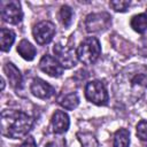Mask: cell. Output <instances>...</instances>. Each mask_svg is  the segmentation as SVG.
<instances>
[{"label":"cell","mask_w":147,"mask_h":147,"mask_svg":"<svg viewBox=\"0 0 147 147\" xmlns=\"http://www.w3.org/2000/svg\"><path fill=\"white\" fill-rule=\"evenodd\" d=\"M117 95L134 102L147 88V68L140 64H133L124 69L118 76Z\"/></svg>","instance_id":"obj_1"},{"label":"cell","mask_w":147,"mask_h":147,"mask_svg":"<svg viewBox=\"0 0 147 147\" xmlns=\"http://www.w3.org/2000/svg\"><path fill=\"white\" fill-rule=\"evenodd\" d=\"M33 125V118L22 110L5 109L1 113V133L11 139L28 134Z\"/></svg>","instance_id":"obj_2"},{"label":"cell","mask_w":147,"mask_h":147,"mask_svg":"<svg viewBox=\"0 0 147 147\" xmlns=\"http://www.w3.org/2000/svg\"><path fill=\"white\" fill-rule=\"evenodd\" d=\"M101 53V46L95 37H88L84 39L77 48V59L84 64L94 63Z\"/></svg>","instance_id":"obj_3"},{"label":"cell","mask_w":147,"mask_h":147,"mask_svg":"<svg viewBox=\"0 0 147 147\" xmlns=\"http://www.w3.org/2000/svg\"><path fill=\"white\" fill-rule=\"evenodd\" d=\"M85 96L94 105L103 106L108 101V92L105 84L100 80L88 82L85 86Z\"/></svg>","instance_id":"obj_4"},{"label":"cell","mask_w":147,"mask_h":147,"mask_svg":"<svg viewBox=\"0 0 147 147\" xmlns=\"http://www.w3.org/2000/svg\"><path fill=\"white\" fill-rule=\"evenodd\" d=\"M32 34L37 44L46 45L52 41L55 34V25L49 21H41L33 26Z\"/></svg>","instance_id":"obj_5"},{"label":"cell","mask_w":147,"mask_h":147,"mask_svg":"<svg viewBox=\"0 0 147 147\" xmlns=\"http://www.w3.org/2000/svg\"><path fill=\"white\" fill-rule=\"evenodd\" d=\"M111 21L110 16L107 13H96L90 14L85 20V28L87 32H100L109 28Z\"/></svg>","instance_id":"obj_6"},{"label":"cell","mask_w":147,"mask_h":147,"mask_svg":"<svg viewBox=\"0 0 147 147\" xmlns=\"http://www.w3.org/2000/svg\"><path fill=\"white\" fill-rule=\"evenodd\" d=\"M53 52L55 54V59L63 68H71L76 65L77 62V52H75L71 47L63 46L61 44H56L53 47Z\"/></svg>","instance_id":"obj_7"},{"label":"cell","mask_w":147,"mask_h":147,"mask_svg":"<svg viewBox=\"0 0 147 147\" xmlns=\"http://www.w3.org/2000/svg\"><path fill=\"white\" fill-rule=\"evenodd\" d=\"M1 17L5 22L9 24H18L23 18V11L18 1H9L2 6Z\"/></svg>","instance_id":"obj_8"},{"label":"cell","mask_w":147,"mask_h":147,"mask_svg":"<svg viewBox=\"0 0 147 147\" xmlns=\"http://www.w3.org/2000/svg\"><path fill=\"white\" fill-rule=\"evenodd\" d=\"M39 68L41 71H44L51 77H60L63 72V67L59 63V61L48 54L44 55L40 59Z\"/></svg>","instance_id":"obj_9"},{"label":"cell","mask_w":147,"mask_h":147,"mask_svg":"<svg viewBox=\"0 0 147 147\" xmlns=\"http://www.w3.org/2000/svg\"><path fill=\"white\" fill-rule=\"evenodd\" d=\"M30 90L31 93L39 99H49L55 93L54 87L40 78H34L32 80Z\"/></svg>","instance_id":"obj_10"},{"label":"cell","mask_w":147,"mask_h":147,"mask_svg":"<svg viewBox=\"0 0 147 147\" xmlns=\"http://www.w3.org/2000/svg\"><path fill=\"white\" fill-rule=\"evenodd\" d=\"M51 125H52V130L54 133L62 134L67 132V130L69 129V125H70L69 116L62 110H56L52 116Z\"/></svg>","instance_id":"obj_11"},{"label":"cell","mask_w":147,"mask_h":147,"mask_svg":"<svg viewBox=\"0 0 147 147\" xmlns=\"http://www.w3.org/2000/svg\"><path fill=\"white\" fill-rule=\"evenodd\" d=\"M3 71L9 80V84L14 87V88H20L22 86V74L20 72V70L16 68L15 64H13L11 62H7L3 67Z\"/></svg>","instance_id":"obj_12"},{"label":"cell","mask_w":147,"mask_h":147,"mask_svg":"<svg viewBox=\"0 0 147 147\" xmlns=\"http://www.w3.org/2000/svg\"><path fill=\"white\" fill-rule=\"evenodd\" d=\"M57 103L60 106H62L64 109L68 110H72L75 109L78 103H79V98L77 95L76 92H71V93H62L61 95H59L57 98Z\"/></svg>","instance_id":"obj_13"},{"label":"cell","mask_w":147,"mask_h":147,"mask_svg":"<svg viewBox=\"0 0 147 147\" xmlns=\"http://www.w3.org/2000/svg\"><path fill=\"white\" fill-rule=\"evenodd\" d=\"M17 52L26 61H32L34 59V56H36V53H37L34 46L30 41H28L25 39L20 41V44L17 46Z\"/></svg>","instance_id":"obj_14"},{"label":"cell","mask_w":147,"mask_h":147,"mask_svg":"<svg viewBox=\"0 0 147 147\" xmlns=\"http://www.w3.org/2000/svg\"><path fill=\"white\" fill-rule=\"evenodd\" d=\"M15 40V33L14 31L2 28L1 32H0V46H1V51L2 52H7L10 49L13 42Z\"/></svg>","instance_id":"obj_15"},{"label":"cell","mask_w":147,"mask_h":147,"mask_svg":"<svg viewBox=\"0 0 147 147\" xmlns=\"http://www.w3.org/2000/svg\"><path fill=\"white\" fill-rule=\"evenodd\" d=\"M131 28L138 32V33H144L146 32L147 30V15L146 14H138V15H134L132 18H131Z\"/></svg>","instance_id":"obj_16"},{"label":"cell","mask_w":147,"mask_h":147,"mask_svg":"<svg viewBox=\"0 0 147 147\" xmlns=\"http://www.w3.org/2000/svg\"><path fill=\"white\" fill-rule=\"evenodd\" d=\"M130 132L126 129H119L115 132L113 147H129Z\"/></svg>","instance_id":"obj_17"},{"label":"cell","mask_w":147,"mask_h":147,"mask_svg":"<svg viewBox=\"0 0 147 147\" xmlns=\"http://www.w3.org/2000/svg\"><path fill=\"white\" fill-rule=\"evenodd\" d=\"M72 9L69 6H62L60 9V20L64 28H69L71 22H72Z\"/></svg>","instance_id":"obj_18"},{"label":"cell","mask_w":147,"mask_h":147,"mask_svg":"<svg viewBox=\"0 0 147 147\" xmlns=\"http://www.w3.org/2000/svg\"><path fill=\"white\" fill-rule=\"evenodd\" d=\"M77 137L79 138L83 147H98L96 139L90 133H78Z\"/></svg>","instance_id":"obj_19"},{"label":"cell","mask_w":147,"mask_h":147,"mask_svg":"<svg viewBox=\"0 0 147 147\" xmlns=\"http://www.w3.org/2000/svg\"><path fill=\"white\" fill-rule=\"evenodd\" d=\"M109 5L115 11H125L130 6V1H127V0H113L109 2Z\"/></svg>","instance_id":"obj_20"},{"label":"cell","mask_w":147,"mask_h":147,"mask_svg":"<svg viewBox=\"0 0 147 147\" xmlns=\"http://www.w3.org/2000/svg\"><path fill=\"white\" fill-rule=\"evenodd\" d=\"M137 136L140 140L147 141V121H140L137 125Z\"/></svg>","instance_id":"obj_21"},{"label":"cell","mask_w":147,"mask_h":147,"mask_svg":"<svg viewBox=\"0 0 147 147\" xmlns=\"http://www.w3.org/2000/svg\"><path fill=\"white\" fill-rule=\"evenodd\" d=\"M17 147H37V145H36V141H34V139L32 138V137H28L20 146H17Z\"/></svg>","instance_id":"obj_22"},{"label":"cell","mask_w":147,"mask_h":147,"mask_svg":"<svg viewBox=\"0 0 147 147\" xmlns=\"http://www.w3.org/2000/svg\"><path fill=\"white\" fill-rule=\"evenodd\" d=\"M147 41V40H146ZM141 54L144 55V56H147V44L146 45H142V47H141Z\"/></svg>","instance_id":"obj_23"},{"label":"cell","mask_w":147,"mask_h":147,"mask_svg":"<svg viewBox=\"0 0 147 147\" xmlns=\"http://www.w3.org/2000/svg\"><path fill=\"white\" fill-rule=\"evenodd\" d=\"M145 14H146V15H147V11H146V13H145Z\"/></svg>","instance_id":"obj_24"},{"label":"cell","mask_w":147,"mask_h":147,"mask_svg":"<svg viewBox=\"0 0 147 147\" xmlns=\"http://www.w3.org/2000/svg\"><path fill=\"white\" fill-rule=\"evenodd\" d=\"M146 147H147V146H146Z\"/></svg>","instance_id":"obj_25"}]
</instances>
